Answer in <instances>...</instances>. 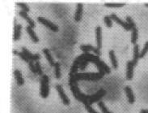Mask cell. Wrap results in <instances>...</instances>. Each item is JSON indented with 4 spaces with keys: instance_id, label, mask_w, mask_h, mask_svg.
<instances>
[{
    "instance_id": "1",
    "label": "cell",
    "mask_w": 148,
    "mask_h": 113,
    "mask_svg": "<svg viewBox=\"0 0 148 113\" xmlns=\"http://www.w3.org/2000/svg\"><path fill=\"white\" fill-rule=\"evenodd\" d=\"M104 75L101 74L100 72L92 73V72H87V73H76L73 76L69 77V82H78L80 80L84 81H98L100 80Z\"/></svg>"
},
{
    "instance_id": "2",
    "label": "cell",
    "mask_w": 148,
    "mask_h": 113,
    "mask_svg": "<svg viewBox=\"0 0 148 113\" xmlns=\"http://www.w3.org/2000/svg\"><path fill=\"white\" fill-rule=\"evenodd\" d=\"M69 86L71 87V91L72 94H73L75 99L79 101V102H82L84 104V106L87 104H89V100L91 98V95H87L83 94L78 86V82H69Z\"/></svg>"
},
{
    "instance_id": "3",
    "label": "cell",
    "mask_w": 148,
    "mask_h": 113,
    "mask_svg": "<svg viewBox=\"0 0 148 113\" xmlns=\"http://www.w3.org/2000/svg\"><path fill=\"white\" fill-rule=\"evenodd\" d=\"M49 77L47 75H43L40 78V95L41 98L45 99L49 96Z\"/></svg>"
},
{
    "instance_id": "4",
    "label": "cell",
    "mask_w": 148,
    "mask_h": 113,
    "mask_svg": "<svg viewBox=\"0 0 148 113\" xmlns=\"http://www.w3.org/2000/svg\"><path fill=\"white\" fill-rule=\"evenodd\" d=\"M37 20H38V22L39 23L42 24L43 25H45V27L49 28L50 30H52V31L54 32L59 31V27H58V25H54V23L51 22V21L49 20L48 19H45L44 18V17L39 16V17L37 18Z\"/></svg>"
},
{
    "instance_id": "5",
    "label": "cell",
    "mask_w": 148,
    "mask_h": 113,
    "mask_svg": "<svg viewBox=\"0 0 148 113\" xmlns=\"http://www.w3.org/2000/svg\"><path fill=\"white\" fill-rule=\"evenodd\" d=\"M105 95H106V91L104 90L103 88L100 89L96 93H95L94 95H91V98L89 100V104L91 105L95 102H100V100Z\"/></svg>"
},
{
    "instance_id": "6",
    "label": "cell",
    "mask_w": 148,
    "mask_h": 113,
    "mask_svg": "<svg viewBox=\"0 0 148 113\" xmlns=\"http://www.w3.org/2000/svg\"><path fill=\"white\" fill-rule=\"evenodd\" d=\"M55 88H56V91H58L59 97L61 98L63 103L65 104V105H67V106L70 105V99H69V98L67 96V95L65 94V92L63 91V86H61V85H56Z\"/></svg>"
},
{
    "instance_id": "7",
    "label": "cell",
    "mask_w": 148,
    "mask_h": 113,
    "mask_svg": "<svg viewBox=\"0 0 148 113\" xmlns=\"http://www.w3.org/2000/svg\"><path fill=\"white\" fill-rule=\"evenodd\" d=\"M134 68H135V64L133 63L132 60L128 61L126 63V79L128 81H130L133 79L134 77Z\"/></svg>"
},
{
    "instance_id": "8",
    "label": "cell",
    "mask_w": 148,
    "mask_h": 113,
    "mask_svg": "<svg viewBox=\"0 0 148 113\" xmlns=\"http://www.w3.org/2000/svg\"><path fill=\"white\" fill-rule=\"evenodd\" d=\"M80 50L83 51V53H87V52H90V51H93L96 55L100 56L101 54L100 50H99L97 47H94L91 45H81L80 46Z\"/></svg>"
},
{
    "instance_id": "9",
    "label": "cell",
    "mask_w": 148,
    "mask_h": 113,
    "mask_svg": "<svg viewBox=\"0 0 148 113\" xmlns=\"http://www.w3.org/2000/svg\"><path fill=\"white\" fill-rule=\"evenodd\" d=\"M110 17H111V19H112V20H114L115 22L117 23V24H119L120 25H121V26L124 28L126 30H127V31L131 30V28H130V25H128V23L126 22V21L122 20L121 19L119 18L116 14H113V13L111 14V15H110Z\"/></svg>"
},
{
    "instance_id": "10",
    "label": "cell",
    "mask_w": 148,
    "mask_h": 113,
    "mask_svg": "<svg viewBox=\"0 0 148 113\" xmlns=\"http://www.w3.org/2000/svg\"><path fill=\"white\" fill-rule=\"evenodd\" d=\"M21 51H22L23 53L27 56V58L29 59V60H32V61H35V62H36V61H38L39 59H40V54H32L31 52L28 50L26 47H22Z\"/></svg>"
},
{
    "instance_id": "11",
    "label": "cell",
    "mask_w": 148,
    "mask_h": 113,
    "mask_svg": "<svg viewBox=\"0 0 148 113\" xmlns=\"http://www.w3.org/2000/svg\"><path fill=\"white\" fill-rule=\"evenodd\" d=\"M96 37L97 48L100 50L102 47V29L100 26H97L96 28Z\"/></svg>"
},
{
    "instance_id": "12",
    "label": "cell",
    "mask_w": 148,
    "mask_h": 113,
    "mask_svg": "<svg viewBox=\"0 0 148 113\" xmlns=\"http://www.w3.org/2000/svg\"><path fill=\"white\" fill-rule=\"evenodd\" d=\"M124 91L126 92V95L128 98V101L130 103H134L135 101V95H134V92L132 91L131 87L129 86H126L124 89Z\"/></svg>"
},
{
    "instance_id": "13",
    "label": "cell",
    "mask_w": 148,
    "mask_h": 113,
    "mask_svg": "<svg viewBox=\"0 0 148 113\" xmlns=\"http://www.w3.org/2000/svg\"><path fill=\"white\" fill-rule=\"evenodd\" d=\"M82 16H83V3H79L77 4V8L76 12H75V20L76 22H79L80 21L81 19H82Z\"/></svg>"
},
{
    "instance_id": "14",
    "label": "cell",
    "mask_w": 148,
    "mask_h": 113,
    "mask_svg": "<svg viewBox=\"0 0 148 113\" xmlns=\"http://www.w3.org/2000/svg\"><path fill=\"white\" fill-rule=\"evenodd\" d=\"M19 15L22 17V18L25 19V20L27 21L28 23V25L30 26L31 28H33L35 27L36 25H35V22L32 20L29 16H28V12H24V11H20V12H19Z\"/></svg>"
},
{
    "instance_id": "15",
    "label": "cell",
    "mask_w": 148,
    "mask_h": 113,
    "mask_svg": "<svg viewBox=\"0 0 148 113\" xmlns=\"http://www.w3.org/2000/svg\"><path fill=\"white\" fill-rule=\"evenodd\" d=\"M14 76L15 77V80H16V82H17L18 86H23L24 84V80L22 74H21V72H20V70L15 69L14 71Z\"/></svg>"
},
{
    "instance_id": "16",
    "label": "cell",
    "mask_w": 148,
    "mask_h": 113,
    "mask_svg": "<svg viewBox=\"0 0 148 113\" xmlns=\"http://www.w3.org/2000/svg\"><path fill=\"white\" fill-rule=\"evenodd\" d=\"M21 29L22 25H15L14 28V35L13 39L14 41H18L20 38V34H21Z\"/></svg>"
},
{
    "instance_id": "17",
    "label": "cell",
    "mask_w": 148,
    "mask_h": 113,
    "mask_svg": "<svg viewBox=\"0 0 148 113\" xmlns=\"http://www.w3.org/2000/svg\"><path fill=\"white\" fill-rule=\"evenodd\" d=\"M26 31H27V33H28V35L30 36L32 42H36V43L39 42V38H38V37L36 36V34L35 33V32H34L32 28H31L28 25V26H27V28H26Z\"/></svg>"
},
{
    "instance_id": "18",
    "label": "cell",
    "mask_w": 148,
    "mask_h": 113,
    "mask_svg": "<svg viewBox=\"0 0 148 113\" xmlns=\"http://www.w3.org/2000/svg\"><path fill=\"white\" fill-rule=\"evenodd\" d=\"M139 59H140V51H139V46L138 44H135L134 46V59H133V63L135 66L138 63Z\"/></svg>"
},
{
    "instance_id": "19",
    "label": "cell",
    "mask_w": 148,
    "mask_h": 113,
    "mask_svg": "<svg viewBox=\"0 0 148 113\" xmlns=\"http://www.w3.org/2000/svg\"><path fill=\"white\" fill-rule=\"evenodd\" d=\"M109 58H110V61H111V63H112V68L114 69H117V67H118V63H117V58H116V55H115V53H114V50H109Z\"/></svg>"
},
{
    "instance_id": "20",
    "label": "cell",
    "mask_w": 148,
    "mask_h": 113,
    "mask_svg": "<svg viewBox=\"0 0 148 113\" xmlns=\"http://www.w3.org/2000/svg\"><path fill=\"white\" fill-rule=\"evenodd\" d=\"M42 51H43V53L45 54V57H46V59L48 60V62L49 63V64H50L51 66H54V64H55V63H54V58L52 57L51 54H50V51H49V49H48V48H44V49L42 50Z\"/></svg>"
},
{
    "instance_id": "21",
    "label": "cell",
    "mask_w": 148,
    "mask_h": 113,
    "mask_svg": "<svg viewBox=\"0 0 148 113\" xmlns=\"http://www.w3.org/2000/svg\"><path fill=\"white\" fill-rule=\"evenodd\" d=\"M54 75L57 79H59L61 77V68L59 63H55L54 66Z\"/></svg>"
},
{
    "instance_id": "22",
    "label": "cell",
    "mask_w": 148,
    "mask_h": 113,
    "mask_svg": "<svg viewBox=\"0 0 148 113\" xmlns=\"http://www.w3.org/2000/svg\"><path fill=\"white\" fill-rule=\"evenodd\" d=\"M125 4V3H106L104 6L107 7H121Z\"/></svg>"
},
{
    "instance_id": "23",
    "label": "cell",
    "mask_w": 148,
    "mask_h": 113,
    "mask_svg": "<svg viewBox=\"0 0 148 113\" xmlns=\"http://www.w3.org/2000/svg\"><path fill=\"white\" fill-rule=\"evenodd\" d=\"M138 40V29L137 28L132 30V33H131V42L135 45Z\"/></svg>"
},
{
    "instance_id": "24",
    "label": "cell",
    "mask_w": 148,
    "mask_h": 113,
    "mask_svg": "<svg viewBox=\"0 0 148 113\" xmlns=\"http://www.w3.org/2000/svg\"><path fill=\"white\" fill-rule=\"evenodd\" d=\"M98 107L100 108V109L101 110V112L103 113H112L109 110H108L107 108H106V106H105V104L102 101H100V102H98Z\"/></svg>"
},
{
    "instance_id": "25",
    "label": "cell",
    "mask_w": 148,
    "mask_h": 113,
    "mask_svg": "<svg viewBox=\"0 0 148 113\" xmlns=\"http://www.w3.org/2000/svg\"><path fill=\"white\" fill-rule=\"evenodd\" d=\"M126 21L128 23V25H130V27L131 28V30H133V29H136V25H135V21L133 20V19L131 18L130 16H126Z\"/></svg>"
},
{
    "instance_id": "26",
    "label": "cell",
    "mask_w": 148,
    "mask_h": 113,
    "mask_svg": "<svg viewBox=\"0 0 148 113\" xmlns=\"http://www.w3.org/2000/svg\"><path fill=\"white\" fill-rule=\"evenodd\" d=\"M104 23L106 25V26L108 28H111L112 26V20L110 17V16H105L104 18Z\"/></svg>"
},
{
    "instance_id": "27",
    "label": "cell",
    "mask_w": 148,
    "mask_h": 113,
    "mask_svg": "<svg viewBox=\"0 0 148 113\" xmlns=\"http://www.w3.org/2000/svg\"><path fill=\"white\" fill-rule=\"evenodd\" d=\"M16 4H17V6H19L24 12H29V7H28V6H27L26 3H16Z\"/></svg>"
},
{
    "instance_id": "28",
    "label": "cell",
    "mask_w": 148,
    "mask_h": 113,
    "mask_svg": "<svg viewBox=\"0 0 148 113\" xmlns=\"http://www.w3.org/2000/svg\"><path fill=\"white\" fill-rule=\"evenodd\" d=\"M147 51H148V41L145 43L143 50H142V51H140V58H143L144 56H145V54L147 53Z\"/></svg>"
},
{
    "instance_id": "29",
    "label": "cell",
    "mask_w": 148,
    "mask_h": 113,
    "mask_svg": "<svg viewBox=\"0 0 148 113\" xmlns=\"http://www.w3.org/2000/svg\"><path fill=\"white\" fill-rule=\"evenodd\" d=\"M28 68H29V69L31 70L32 73H34V74H37V72H36V66H35V64H34V61H32V60H30V61H29V63H28Z\"/></svg>"
},
{
    "instance_id": "30",
    "label": "cell",
    "mask_w": 148,
    "mask_h": 113,
    "mask_svg": "<svg viewBox=\"0 0 148 113\" xmlns=\"http://www.w3.org/2000/svg\"><path fill=\"white\" fill-rule=\"evenodd\" d=\"M35 66H36V72L38 75L41 76L42 75V70H41V68H40V63L39 61H36L35 62ZM43 76V75H42Z\"/></svg>"
},
{
    "instance_id": "31",
    "label": "cell",
    "mask_w": 148,
    "mask_h": 113,
    "mask_svg": "<svg viewBox=\"0 0 148 113\" xmlns=\"http://www.w3.org/2000/svg\"><path fill=\"white\" fill-rule=\"evenodd\" d=\"M87 63H88V62L87 61V60H85V59H83V60H82L80 62V63H79V68H80V70H84L86 68V67L87 66Z\"/></svg>"
},
{
    "instance_id": "32",
    "label": "cell",
    "mask_w": 148,
    "mask_h": 113,
    "mask_svg": "<svg viewBox=\"0 0 148 113\" xmlns=\"http://www.w3.org/2000/svg\"><path fill=\"white\" fill-rule=\"evenodd\" d=\"M18 56H19V57H20V59H23L24 61H25L26 63H29V61H30V60H29V59H28L27 58V56H26L25 54H24L22 51L19 52V53H18Z\"/></svg>"
},
{
    "instance_id": "33",
    "label": "cell",
    "mask_w": 148,
    "mask_h": 113,
    "mask_svg": "<svg viewBox=\"0 0 148 113\" xmlns=\"http://www.w3.org/2000/svg\"><path fill=\"white\" fill-rule=\"evenodd\" d=\"M85 109L89 113H99V112H97L96 110H94V109L92 108H91V106L89 105V104H87V105H85Z\"/></svg>"
},
{
    "instance_id": "34",
    "label": "cell",
    "mask_w": 148,
    "mask_h": 113,
    "mask_svg": "<svg viewBox=\"0 0 148 113\" xmlns=\"http://www.w3.org/2000/svg\"><path fill=\"white\" fill-rule=\"evenodd\" d=\"M12 51H13V54H17V55H18V53H19V52H17V50H12Z\"/></svg>"
},
{
    "instance_id": "35",
    "label": "cell",
    "mask_w": 148,
    "mask_h": 113,
    "mask_svg": "<svg viewBox=\"0 0 148 113\" xmlns=\"http://www.w3.org/2000/svg\"><path fill=\"white\" fill-rule=\"evenodd\" d=\"M145 6H146V7H148V3H146V4H145Z\"/></svg>"
}]
</instances>
